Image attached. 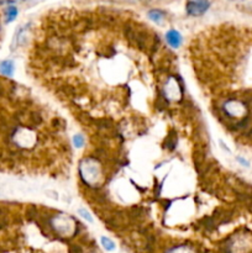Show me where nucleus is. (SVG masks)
I'll list each match as a JSON object with an SVG mask.
<instances>
[{"label":"nucleus","mask_w":252,"mask_h":253,"mask_svg":"<svg viewBox=\"0 0 252 253\" xmlns=\"http://www.w3.org/2000/svg\"><path fill=\"white\" fill-rule=\"evenodd\" d=\"M100 244H101V246H103V249L105 250V251H108V252L115 251V249H116L115 242H114L111 239H109V237L101 236L100 237Z\"/></svg>","instance_id":"39448f33"},{"label":"nucleus","mask_w":252,"mask_h":253,"mask_svg":"<svg viewBox=\"0 0 252 253\" xmlns=\"http://www.w3.org/2000/svg\"><path fill=\"white\" fill-rule=\"evenodd\" d=\"M236 160H237V162H239L240 165L244 166V167H249V166H250V163L247 162V161L245 160V158H242V157H237Z\"/></svg>","instance_id":"9b49d317"},{"label":"nucleus","mask_w":252,"mask_h":253,"mask_svg":"<svg viewBox=\"0 0 252 253\" xmlns=\"http://www.w3.org/2000/svg\"><path fill=\"white\" fill-rule=\"evenodd\" d=\"M175 146H177V133L174 131H169L168 136L165 140V147L168 148V150H174Z\"/></svg>","instance_id":"20e7f679"},{"label":"nucleus","mask_w":252,"mask_h":253,"mask_svg":"<svg viewBox=\"0 0 252 253\" xmlns=\"http://www.w3.org/2000/svg\"><path fill=\"white\" fill-rule=\"evenodd\" d=\"M78 214L81 215V216L83 217V219H85L86 221H88V222H90V224H91V222L94 221V220H93V217H91V215L89 214V212L86 211L85 209H78Z\"/></svg>","instance_id":"9d476101"},{"label":"nucleus","mask_w":252,"mask_h":253,"mask_svg":"<svg viewBox=\"0 0 252 253\" xmlns=\"http://www.w3.org/2000/svg\"><path fill=\"white\" fill-rule=\"evenodd\" d=\"M5 16H6V22H11L16 19L17 9L15 6H9L5 10Z\"/></svg>","instance_id":"0eeeda50"},{"label":"nucleus","mask_w":252,"mask_h":253,"mask_svg":"<svg viewBox=\"0 0 252 253\" xmlns=\"http://www.w3.org/2000/svg\"><path fill=\"white\" fill-rule=\"evenodd\" d=\"M85 143V138L82 133H77V135L73 136V146L76 148H82Z\"/></svg>","instance_id":"6e6552de"},{"label":"nucleus","mask_w":252,"mask_h":253,"mask_svg":"<svg viewBox=\"0 0 252 253\" xmlns=\"http://www.w3.org/2000/svg\"><path fill=\"white\" fill-rule=\"evenodd\" d=\"M209 0H189L185 9L190 16H200L209 9Z\"/></svg>","instance_id":"f257e3e1"},{"label":"nucleus","mask_w":252,"mask_h":253,"mask_svg":"<svg viewBox=\"0 0 252 253\" xmlns=\"http://www.w3.org/2000/svg\"><path fill=\"white\" fill-rule=\"evenodd\" d=\"M166 41H167V43L169 44L172 48L177 49L179 48L180 44H182V35H180L179 31H177V30L170 29L166 32Z\"/></svg>","instance_id":"f03ea898"},{"label":"nucleus","mask_w":252,"mask_h":253,"mask_svg":"<svg viewBox=\"0 0 252 253\" xmlns=\"http://www.w3.org/2000/svg\"><path fill=\"white\" fill-rule=\"evenodd\" d=\"M148 17H150V20H152L153 22H156V24H161V22L163 21V19H165V12L156 9L151 10V11H148Z\"/></svg>","instance_id":"423d86ee"},{"label":"nucleus","mask_w":252,"mask_h":253,"mask_svg":"<svg viewBox=\"0 0 252 253\" xmlns=\"http://www.w3.org/2000/svg\"><path fill=\"white\" fill-rule=\"evenodd\" d=\"M14 62L10 61V59L2 61L1 63H0V73H1L2 76L7 77V78H11V77L14 76Z\"/></svg>","instance_id":"7ed1b4c3"},{"label":"nucleus","mask_w":252,"mask_h":253,"mask_svg":"<svg viewBox=\"0 0 252 253\" xmlns=\"http://www.w3.org/2000/svg\"><path fill=\"white\" fill-rule=\"evenodd\" d=\"M167 253H194V252H193V250L189 249V247L178 246V247H174V249L169 250Z\"/></svg>","instance_id":"1a4fd4ad"}]
</instances>
